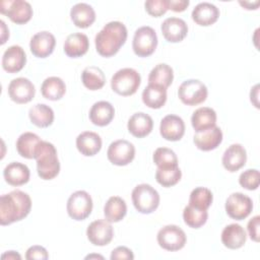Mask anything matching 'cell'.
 <instances>
[{
	"label": "cell",
	"mask_w": 260,
	"mask_h": 260,
	"mask_svg": "<svg viewBox=\"0 0 260 260\" xmlns=\"http://www.w3.org/2000/svg\"><path fill=\"white\" fill-rule=\"evenodd\" d=\"M31 208L28 194L20 190H13L0 197V223L8 225L26 217Z\"/></svg>",
	"instance_id": "obj_1"
},
{
	"label": "cell",
	"mask_w": 260,
	"mask_h": 260,
	"mask_svg": "<svg viewBox=\"0 0 260 260\" xmlns=\"http://www.w3.org/2000/svg\"><path fill=\"white\" fill-rule=\"evenodd\" d=\"M127 28L121 21L108 22L95 36L96 52L103 57H112L127 40Z\"/></svg>",
	"instance_id": "obj_2"
},
{
	"label": "cell",
	"mask_w": 260,
	"mask_h": 260,
	"mask_svg": "<svg viewBox=\"0 0 260 260\" xmlns=\"http://www.w3.org/2000/svg\"><path fill=\"white\" fill-rule=\"evenodd\" d=\"M35 159L37 160L38 175L43 180H52L60 172V162L55 146L42 140L36 150Z\"/></svg>",
	"instance_id": "obj_3"
},
{
	"label": "cell",
	"mask_w": 260,
	"mask_h": 260,
	"mask_svg": "<svg viewBox=\"0 0 260 260\" xmlns=\"http://www.w3.org/2000/svg\"><path fill=\"white\" fill-rule=\"evenodd\" d=\"M141 82L140 74L133 68L118 70L111 79V87L116 93L128 96L134 94Z\"/></svg>",
	"instance_id": "obj_4"
},
{
	"label": "cell",
	"mask_w": 260,
	"mask_h": 260,
	"mask_svg": "<svg viewBox=\"0 0 260 260\" xmlns=\"http://www.w3.org/2000/svg\"><path fill=\"white\" fill-rule=\"evenodd\" d=\"M132 202L138 212L149 214L158 207L159 194L150 185L139 184L132 191Z\"/></svg>",
	"instance_id": "obj_5"
},
{
	"label": "cell",
	"mask_w": 260,
	"mask_h": 260,
	"mask_svg": "<svg viewBox=\"0 0 260 260\" xmlns=\"http://www.w3.org/2000/svg\"><path fill=\"white\" fill-rule=\"evenodd\" d=\"M206 85L198 79H188L181 83L178 95L181 102L187 106H196L203 103L207 98Z\"/></svg>",
	"instance_id": "obj_6"
},
{
	"label": "cell",
	"mask_w": 260,
	"mask_h": 260,
	"mask_svg": "<svg viewBox=\"0 0 260 260\" xmlns=\"http://www.w3.org/2000/svg\"><path fill=\"white\" fill-rule=\"evenodd\" d=\"M67 213L74 220H84L92 210V199L83 190H78L70 195L67 200Z\"/></svg>",
	"instance_id": "obj_7"
},
{
	"label": "cell",
	"mask_w": 260,
	"mask_h": 260,
	"mask_svg": "<svg viewBox=\"0 0 260 260\" xmlns=\"http://www.w3.org/2000/svg\"><path fill=\"white\" fill-rule=\"evenodd\" d=\"M157 46V36L155 30L150 26H141L136 29L132 48L138 57H148L155 51Z\"/></svg>",
	"instance_id": "obj_8"
},
{
	"label": "cell",
	"mask_w": 260,
	"mask_h": 260,
	"mask_svg": "<svg viewBox=\"0 0 260 260\" xmlns=\"http://www.w3.org/2000/svg\"><path fill=\"white\" fill-rule=\"evenodd\" d=\"M158 245L167 251H179L184 248L187 238L185 232L176 224H168L161 228L156 236Z\"/></svg>",
	"instance_id": "obj_9"
},
{
	"label": "cell",
	"mask_w": 260,
	"mask_h": 260,
	"mask_svg": "<svg viewBox=\"0 0 260 260\" xmlns=\"http://www.w3.org/2000/svg\"><path fill=\"white\" fill-rule=\"evenodd\" d=\"M0 12L7 15L16 24H24L32 16L30 4L24 0H8L0 3Z\"/></svg>",
	"instance_id": "obj_10"
},
{
	"label": "cell",
	"mask_w": 260,
	"mask_h": 260,
	"mask_svg": "<svg viewBox=\"0 0 260 260\" xmlns=\"http://www.w3.org/2000/svg\"><path fill=\"white\" fill-rule=\"evenodd\" d=\"M252 209V199L241 192L231 194L225 201V211L228 215L236 220H242L248 217Z\"/></svg>",
	"instance_id": "obj_11"
},
{
	"label": "cell",
	"mask_w": 260,
	"mask_h": 260,
	"mask_svg": "<svg viewBox=\"0 0 260 260\" xmlns=\"http://www.w3.org/2000/svg\"><path fill=\"white\" fill-rule=\"evenodd\" d=\"M107 156L108 159L115 166H127L134 159L135 147L131 142L125 139H119L110 144L107 151Z\"/></svg>",
	"instance_id": "obj_12"
},
{
	"label": "cell",
	"mask_w": 260,
	"mask_h": 260,
	"mask_svg": "<svg viewBox=\"0 0 260 260\" xmlns=\"http://www.w3.org/2000/svg\"><path fill=\"white\" fill-rule=\"evenodd\" d=\"M88 241L94 246H106L114 237V230L107 219H98L89 223L86 230Z\"/></svg>",
	"instance_id": "obj_13"
},
{
	"label": "cell",
	"mask_w": 260,
	"mask_h": 260,
	"mask_svg": "<svg viewBox=\"0 0 260 260\" xmlns=\"http://www.w3.org/2000/svg\"><path fill=\"white\" fill-rule=\"evenodd\" d=\"M35 93V85L29 79L24 77L14 78L8 85V95L16 104H26L30 102Z\"/></svg>",
	"instance_id": "obj_14"
},
{
	"label": "cell",
	"mask_w": 260,
	"mask_h": 260,
	"mask_svg": "<svg viewBox=\"0 0 260 260\" xmlns=\"http://www.w3.org/2000/svg\"><path fill=\"white\" fill-rule=\"evenodd\" d=\"M56 45V40L54 35L50 31L43 30L37 32L30 40L29 49L34 56L38 58H46L50 56Z\"/></svg>",
	"instance_id": "obj_15"
},
{
	"label": "cell",
	"mask_w": 260,
	"mask_h": 260,
	"mask_svg": "<svg viewBox=\"0 0 260 260\" xmlns=\"http://www.w3.org/2000/svg\"><path fill=\"white\" fill-rule=\"evenodd\" d=\"M164 38L170 43L182 42L188 34V25L182 18L168 17L160 26Z\"/></svg>",
	"instance_id": "obj_16"
},
{
	"label": "cell",
	"mask_w": 260,
	"mask_h": 260,
	"mask_svg": "<svg viewBox=\"0 0 260 260\" xmlns=\"http://www.w3.org/2000/svg\"><path fill=\"white\" fill-rule=\"evenodd\" d=\"M159 132L166 140L178 141L184 136L185 123L179 116L167 115L160 121Z\"/></svg>",
	"instance_id": "obj_17"
},
{
	"label": "cell",
	"mask_w": 260,
	"mask_h": 260,
	"mask_svg": "<svg viewBox=\"0 0 260 260\" xmlns=\"http://www.w3.org/2000/svg\"><path fill=\"white\" fill-rule=\"evenodd\" d=\"M26 63L25 52L20 46L13 45L7 48L2 56V67L8 73L19 72Z\"/></svg>",
	"instance_id": "obj_18"
},
{
	"label": "cell",
	"mask_w": 260,
	"mask_h": 260,
	"mask_svg": "<svg viewBox=\"0 0 260 260\" xmlns=\"http://www.w3.org/2000/svg\"><path fill=\"white\" fill-rule=\"evenodd\" d=\"M247 160V152L243 145L239 143L229 146L222 155V165L224 169L231 173L239 171L243 168Z\"/></svg>",
	"instance_id": "obj_19"
},
{
	"label": "cell",
	"mask_w": 260,
	"mask_h": 260,
	"mask_svg": "<svg viewBox=\"0 0 260 260\" xmlns=\"http://www.w3.org/2000/svg\"><path fill=\"white\" fill-rule=\"evenodd\" d=\"M198 149L209 151L215 149L222 141V132L219 127L214 126L202 132H197L193 139Z\"/></svg>",
	"instance_id": "obj_20"
},
{
	"label": "cell",
	"mask_w": 260,
	"mask_h": 260,
	"mask_svg": "<svg viewBox=\"0 0 260 260\" xmlns=\"http://www.w3.org/2000/svg\"><path fill=\"white\" fill-rule=\"evenodd\" d=\"M192 19L201 26L213 24L219 17L218 8L209 2H201L192 10Z\"/></svg>",
	"instance_id": "obj_21"
},
{
	"label": "cell",
	"mask_w": 260,
	"mask_h": 260,
	"mask_svg": "<svg viewBox=\"0 0 260 260\" xmlns=\"http://www.w3.org/2000/svg\"><path fill=\"white\" fill-rule=\"evenodd\" d=\"M128 131L137 138H142L147 136L153 128V121L152 118L142 112L133 114L127 124Z\"/></svg>",
	"instance_id": "obj_22"
},
{
	"label": "cell",
	"mask_w": 260,
	"mask_h": 260,
	"mask_svg": "<svg viewBox=\"0 0 260 260\" xmlns=\"http://www.w3.org/2000/svg\"><path fill=\"white\" fill-rule=\"evenodd\" d=\"M76 147L84 156H93L102 148V138L95 132L84 131L77 136Z\"/></svg>",
	"instance_id": "obj_23"
},
{
	"label": "cell",
	"mask_w": 260,
	"mask_h": 260,
	"mask_svg": "<svg viewBox=\"0 0 260 260\" xmlns=\"http://www.w3.org/2000/svg\"><path fill=\"white\" fill-rule=\"evenodd\" d=\"M89 48V41L86 35L81 32L70 34L64 42V52L70 58L83 56Z\"/></svg>",
	"instance_id": "obj_24"
},
{
	"label": "cell",
	"mask_w": 260,
	"mask_h": 260,
	"mask_svg": "<svg viewBox=\"0 0 260 260\" xmlns=\"http://www.w3.org/2000/svg\"><path fill=\"white\" fill-rule=\"evenodd\" d=\"M115 116V109L111 103L100 101L92 105L89 111V119L92 124L104 127L109 125Z\"/></svg>",
	"instance_id": "obj_25"
},
{
	"label": "cell",
	"mask_w": 260,
	"mask_h": 260,
	"mask_svg": "<svg viewBox=\"0 0 260 260\" xmlns=\"http://www.w3.org/2000/svg\"><path fill=\"white\" fill-rule=\"evenodd\" d=\"M3 176L6 181L11 186H21L28 182L30 172L29 169L18 161H13L8 164L4 171Z\"/></svg>",
	"instance_id": "obj_26"
},
{
	"label": "cell",
	"mask_w": 260,
	"mask_h": 260,
	"mask_svg": "<svg viewBox=\"0 0 260 260\" xmlns=\"http://www.w3.org/2000/svg\"><path fill=\"white\" fill-rule=\"evenodd\" d=\"M246 232L238 223H231L226 225L221 233V242L223 246L232 250L243 247L246 243Z\"/></svg>",
	"instance_id": "obj_27"
},
{
	"label": "cell",
	"mask_w": 260,
	"mask_h": 260,
	"mask_svg": "<svg viewBox=\"0 0 260 260\" xmlns=\"http://www.w3.org/2000/svg\"><path fill=\"white\" fill-rule=\"evenodd\" d=\"M191 124L196 133L210 129L216 126V113L213 109L208 107L199 108L193 113Z\"/></svg>",
	"instance_id": "obj_28"
},
{
	"label": "cell",
	"mask_w": 260,
	"mask_h": 260,
	"mask_svg": "<svg viewBox=\"0 0 260 260\" xmlns=\"http://www.w3.org/2000/svg\"><path fill=\"white\" fill-rule=\"evenodd\" d=\"M70 17L77 27L86 28L94 22L95 12L89 4L77 3L70 10Z\"/></svg>",
	"instance_id": "obj_29"
},
{
	"label": "cell",
	"mask_w": 260,
	"mask_h": 260,
	"mask_svg": "<svg viewBox=\"0 0 260 260\" xmlns=\"http://www.w3.org/2000/svg\"><path fill=\"white\" fill-rule=\"evenodd\" d=\"M142 101L148 108L160 109L167 102V88L148 83L142 91Z\"/></svg>",
	"instance_id": "obj_30"
},
{
	"label": "cell",
	"mask_w": 260,
	"mask_h": 260,
	"mask_svg": "<svg viewBox=\"0 0 260 260\" xmlns=\"http://www.w3.org/2000/svg\"><path fill=\"white\" fill-rule=\"evenodd\" d=\"M42 139L32 132L22 133L16 141V149L20 156L31 159L35 158L36 150Z\"/></svg>",
	"instance_id": "obj_31"
},
{
	"label": "cell",
	"mask_w": 260,
	"mask_h": 260,
	"mask_svg": "<svg viewBox=\"0 0 260 260\" xmlns=\"http://www.w3.org/2000/svg\"><path fill=\"white\" fill-rule=\"evenodd\" d=\"M127 213V205L119 196H112L108 199L104 206V214L108 221L119 222Z\"/></svg>",
	"instance_id": "obj_32"
},
{
	"label": "cell",
	"mask_w": 260,
	"mask_h": 260,
	"mask_svg": "<svg viewBox=\"0 0 260 260\" xmlns=\"http://www.w3.org/2000/svg\"><path fill=\"white\" fill-rule=\"evenodd\" d=\"M41 92L43 96L49 101H58L65 94L66 85L60 77L51 76L43 81Z\"/></svg>",
	"instance_id": "obj_33"
},
{
	"label": "cell",
	"mask_w": 260,
	"mask_h": 260,
	"mask_svg": "<svg viewBox=\"0 0 260 260\" xmlns=\"http://www.w3.org/2000/svg\"><path fill=\"white\" fill-rule=\"evenodd\" d=\"M30 122L40 128H46L52 125L54 121V112L52 108L45 104H37L28 111Z\"/></svg>",
	"instance_id": "obj_34"
},
{
	"label": "cell",
	"mask_w": 260,
	"mask_h": 260,
	"mask_svg": "<svg viewBox=\"0 0 260 260\" xmlns=\"http://www.w3.org/2000/svg\"><path fill=\"white\" fill-rule=\"evenodd\" d=\"M174 79V72L171 66L165 63L157 64L154 66L149 75H148V83L149 84H156L168 88Z\"/></svg>",
	"instance_id": "obj_35"
},
{
	"label": "cell",
	"mask_w": 260,
	"mask_h": 260,
	"mask_svg": "<svg viewBox=\"0 0 260 260\" xmlns=\"http://www.w3.org/2000/svg\"><path fill=\"white\" fill-rule=\"evenodd\" d=\"M81 81L87 89L98 90L105 85L106 76L100 67L88 66L81 73Z\"/></svg>",
	"instance_id": "obj_36"
},
{
	"label": "cell",
	"mask_w": 260,
	"mask_h": 260,
	"mask_svg": "<svg viewBox=\"0 0 260 260\" xmlns=\"http://www.w3.org/2000/svg\"><path fill=\"white\" fill-rule=\"evenodd\" d=\"M213 200L211 191L205 187H197L192 190L189 197V204L198 209L207 210Z\"/></svg>",
	"instance_id": "obj_37"
},
{
	"label": "cell",
	"mask_w": 260,
	"mask_h": 260,
	"mask_svg": "<svg viewBox=\"0 0 260 260\" xmlns=\"http://www.w3.org/2000/svg\"><path fill=\"white\" fill-rule=\"evenodd\" d=\"M207 210L198 209L188 204L183 210V219L185 223L192 229H199L207 221Z\"/></svg>",
	"instance_id": "obj_38"
},
{
	"label": "cell",
	"mask_w": 260,
	"mask_h": 260,
	"mask_svg": "<svg viewBox=\"0 0 260 260\" xmlns=\"http://www.w3.org/2000/svg\"><path fill=\"white\" fill-rule=\"evenodd\" d=\"M182 177V172L179 167L157 168L155 173L156 182L162 187H172L176 185Z\"/></svg>",
	"instance_id": "obj_39"
},
{
	"label": "cell",
	"mask_w": 260,
	"mask_h": 260,
	"mask_svg": "<svg viewBox=\"0 0 260 260\" xmlns=\"http://www.w3.org/2000/svg\"><path fill=\"white\" fill-rule=\"evenodd\" d=\"M153 162L157 168H170L178 166L176 153L168 147H158L153 153Z\"/></svg>",
	"instance_id": "obj_40"
},
{
	"label": "cell",
	"mask_w": 260,
	"mask_h": 260,
	"mask_svg": "<svg viewBox=\"0 0 260 260\" xmlns=\"http://www.w3.org/2000/svg\"><path fill=\"white\" fill-rule=\"evenodd\" d=\"M260 174L256 169H249L240 175L239 183L247 190H256L259 187Z\"/></svg>",
	"instance_id": "obj_41"
},
{
	"label": "cell",
	"mask_w": 260,
	"mask_h": 260,
	"mask_svg": "<svg viewBox=\"0 0 260 260\" xmlns=\"http://www.w3.org/2000/svg\"><path fill=\"white\" fill-rule=\"evenodd\" d=\"M145 10L153 17L164 15L169 9V0H147L144 3Z\"/></svg>",
	"instance_id": "obj_42"
},
{
	"label": "cell",
	"mask_w": 260,
	"mask_h": 260,
	"mask_svg": "<svg viewBox=\"0 0 260 260\" xmlns=\"http://www.w3.org/2000/svg\"><path fill=\"white\" fill-rule=\"evenodd\" d=\"M25 258L27 260H32V259L47 260L49 258V254H48V251L46 250V248L39 246V245H35V246L29 247L26 250Z\"/></svg>",
	"instance_id": "obj_43"
},
{
	"label": "cell",
	"mask_w": 260,
	"mask_h": 260,
	"mask_svg": "<svg viewBox=\"0 0 260 260\" xmlns=\"http://www.w3.org/2000/svg\"><path fill=\"white\" fill-rule=\"evenodd\" d=\"M111 260H118V259H127V260H133L134 259V255L133 252L124 246H120L115 248L110 256Z\"/></svg>",
	"instance_id": "obj_44"
},
{
	"label": "cell",
	"mask_w": 260,
	"mask_h": 260,
	"mask_svg": "<svg viewBox=\"0 0 260 260\" xmlns=\"http://www.w3.org/2000/svg\"><path fill=\"white\" fill-rule=\"evenodd\" d=\"M259 225H260V216L259 215H255L254 217H252L249 220L248 225H247L249 236H250L251 240H253L254 242H259Z\"/></svg>",
	"instance_id": "obj_45"
},
{
	"label": "cell",
	"mask_w": 260,
	"mask_h": 260,
	"mask_svg": "<svg viewBox=\"0 0 260 260\" xmlns=\"http://www.w3.org/2000/svg\"><path fill=\"white\" fill-rule=\"evenodd\" d=\"M189 0H169V9L175 12H182L189 6Z\"/></svg>",
	"instance_id": "obj_46"
},
{
	"label": "cell",
	"mask_w": 260,
	"mask_h": 260,
	"mask_svg": "<svg viewBox=\"0 0 260 260\" xmlns=\"http://www.w3.org/2000/svg\"><path fill=\"white\" fill-rule=\"evenodd\" d=\"M259 84H256L253 88H251V92H250V100L251 102L254 104V106L256 108H259V104H258V92H259Z\"/></svg>",
	"instance_id": "obj_47"
},
{
	"label": "cell",
	"mask_w": 260,
	"mask_h": 260,
	"mask_svg": "<svg viewBox=\"0 0 260 260\" xmlns=\"http://www.w3.org/2000/svg\"><path fill=\"white\" fill-rule=\"evenodd\" d=\"M2 259H21L20 255L15 251H7L6 253L2 254Z\"/></svg>",
	"instance_id": "obj_48"
},
{
	"label": "cell",
	"mask_w": 260,
	"mask_h": 260,
	"mask_svg": "<svg viewBox=\"0 0 260 260\" xmlns=\"http://www.w3.org/2000/svg\"><path fill=\"white\" fill-rule=\"evenodd\" d=\"M1 26H2V35H1V44L3 45L6 42V39L9 38V30H6V25L3 20L0 21Z\"/></svg>",
	"instance_id": "obj_49"
},
{
	"label": "cell",
	"mask_w": 260,
	"mask_h": 260,
	"mask_svg": "<svg viewBox=\"0 0 260 260\" xmlns=\"http://www.w3.org/2000/svg\"><path fill=\"white\" fill-rule=\"evenodd\" d=\"M91 258H101V259H103L104 257L101 256V255H88V256L85 257V259H91Z\"/></svg>",
	"instance_id": "obj_50"
}]
</instances>
